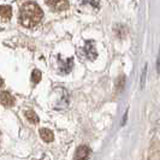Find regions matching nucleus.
Instances as JSON below:
<instances>
[{
  "label": "nucleus",
  "instance_id": "obj_1",
  "mask_svg": "<svg viewBox=\"0 0 160 160\" xmlns=\"http://www.w3.org/2000/svg\"><path fill=\"white\" fill-rule=\"evenodd\" d=\"M42 10L35 2H27L21 8L19 12V22L27 28H32L39 24L42 19Z\"/></svg>",
  "mask_w": 160,
  "mask_h": 160
},
{
  "label": "nucleus",
  "instance_id": "obj_2",
  "mask_svg": "<svg viewBox=\"0 0 160 160\" xmlns=\"http://www.w3.org/2000/svg\"><path fill=\"white\" fill-rule=\"evenodd\" d=\"M46 2L49 8H54L57 11L65 10L69 6V0H46Z\"/></svg>",
  "mask_w": 160,
  "mask_h": 160
},
{
  "label": "nucleus",
  "instance_id": "obj_3",
  "mask_svg": "<svg viewBox=\"0 0 160 160\" xmlns=\"http://www.w3.org/2000/svg\"><path fill=\"white\" fill-rule=\"evenodd\" d=\"M90 157V149L87 146H80L75 153V159L76 160H87Z\"/></svg>",
  "mask_w": 160,
  "mask_h": 160
},
{
  "label": "nucleus",
  "instance_id": "obj_4",
  "mask_svg": "<svg viewBox=\"0 0 160 160\" xmlns=\"http://www.w3.org/2000/svg\"><path fill=\"white\" fill-rule=\"evenodd\" d=\"M0 102L5 107H11L15 105V98L11 95L8 92H2L0 94Z\"/></svg>",
  "mask_w": 160,
  "mask_h": 160
},
{
  "label": "nucleus",
  "instance_id": "obj_5",
  "mask_svg": "<svg viewBox=\"0 0 160 160\" xmlns=\"http://www.w3.org/2000/svg\"><path fill=\"white\" fill-rule=\"evenodd\" d=\"M84 52H86V54L89 57V59H95L96 58V49H95V46H94V43L92 42V41H88L87 43H86V46H84Z\"/></svg>",
  "mask_w": 160,
  "mask_h": 160
},
{
  "label": "nucleus",
  "instance_id": "obj_6",
  "mask_svg": "<svg viewBox=\"0 0 160 160\" xmlns=\"http://www.w3.org/2000/svg\"><path fill=\"white\" fill-rule=\"evenodd\" d=\"M12 16V8L10 6H0V21H8Z\"/></svg>",
  "mask_w": 160,
  "mask_h": 160
},
{
  "label": "nucleus",
  "instance_id": "obj_7",
  "mask_svg": "<svg viewBox=\"0 0 160 160\" xmlns=\"http://www.w3.org/2000/svg\"><path fill=\"white\" fill-rule=\"evenodd\" d=\"M40 136L45 142H52L54 140V135L49 129H40Z\"/></svg>",
  "mask_w": 160,
  "mask_h": 160
},
{
  "label": "nucleus",
  "instance_id": "obj_8",
  "mask_svg": "<svg viewBox=\"0 0 160 160\" xmlns=\"http://www.w3.org/2000/svg\"><path fill=\"white\" fill-rule=\"evenodd\" d=\"M72 66H73V58H69L66 62H62L60 70L64 73H69L72 70Z\"/></svg>",
  "mask_w": 160,
  "mask_h": 160
},
{
  "label": "nucleus",
  "instance_id": "obj_9",
  "mask_svg": "<svg viewBox=\"0 0 160 160\" xmlns=\"http://www.w3.org/2000/svg\"><path fill=\"white\" fill-rule=\"evenodd\" d=\"M25 117H27V119L29 120L30 123H32V124L39 123V117H38V114L35 112H32V111H27V112H25Z\"/></svg>",
  "mask_w": 160,
  "mask_h": 160
},
{
  "label": "nucleus",
  "instance_id": "obj_10",
  "mask_svg": "<svg viewBox=\"0 0 160 160\" xmlns=\"http://www.w3.org/2000/svg\"><path fill=\"white\" fill-rule=\"evenodd\" d=\"M41 81V72L39 70H34L32 72V83H39Z\"/></svg>",
  "mask_w": 160,
  "mask_h": 160
},
{
  "label": "nucleus",
  "instance_id": "obj_11",
  "mask_svg": "<svg viewBox=\"0 0 160 160\" xmlns=\"http://www.w3.org/2000/svg\"><path fill=\"white\" fill-rule=\"evenodd\" d=\"M124 82H125V77H124V76H119L118 80H117V90H118V92H119L120 89H123Z\"/></svg>",
  "mask_w": 160,
  "mask_h": 160
},
{
  "label": "nucleus",
  "instance_id": "obj_12",
  "mask_svg": "<svg viewBox=\"0 0 160 160\" xmlns=\"http://www.w3.org/2000/svg\"><path fill=\"white\" fill-rule=\"evenodd\" d=\"M82 4H89L90 6H94V8H98L99 6V0H81Z\"/></svg>",
  "mask_w": 160,
  "mask_h": 160
},
{
  "label": "nucleus",
  "instance_id": "obj_13",
  "mask_svg": "<svg viewBox=\"0 0 160 160\" xmlns=\"http://www.w3.org/2000/svg\"><path fill=\"white\" fill-rule=\"evenodd\" d=\"M146 71H147V66H144L143 69V73H142V80H141V86L143 87V83H144V77H146Z\"/></svg>",
  "mask_w": 160,
  "mask_h": 160
},
{
  "label": "nucleus",
  "instance_id": "obj_14",
  "mask_svg": "<svg viewBox=\"0 0 160 160\" xmlns=\"http://www.w3.org/2000/svg\"><path fill=\"white\" fill-rule=\"evenodd\" d=\"M4 86V80H2V77L0 76V87H2Z\"/></svg>",
  "mask_w": 160,
  "mask_h": 160
},
{
  "label": "nucleus",
  "instance_id": "obj_15",
  "mask_svg": "<svg viewBox=\"0 0 160 160\" xmlns=\"http://www.w3.org/2000/svg\"><path fill=\"white\" fill-rule=\"evenodd\" d=\"M40 160H46V159H40Z\"/></svg>",
  "mask_w": 160,
  "mask_h": 160
}]
</instances>
